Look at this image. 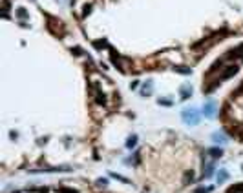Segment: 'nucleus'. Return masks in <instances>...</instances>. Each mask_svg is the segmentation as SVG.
Listing matches in <instances>:
<instances>
[{"mask_svg": "<svg viewBox=\"0 0 243 193\" xmlns=\"http://www.w3.org/2000/svg\"><path fill=\"white\" fill-rule=\"evenodd\" d=\"M106 184H108L106 179H99V180H97V186H106Z\"/></svg>", "mask_w": 243, "mask_h": 193, "instance_id": "b1692460", "label": "nucleus"}, {"mask_svg": "<svg viewBox=\"0 0 243 193\" xmlns=\"http://www.w3.org/2000/svg\"><path fill=\"white\" fill-rule=\"evenodd\" d=\"M219 84H221V82L216 78V80L212 82V84H208V86H203V93H207V95H208V93H212V91L216 89V87H219Z\"/></svg>", "mask_w": 243, "mask_h": 193, "instance_id": "39448f33", "label": "nucleus"}, {"mask_svg": "<svg viewBox=\"0 0 243 193\" xmlns=\"http://www.w3.org/2000/svg\"><path fill=\"white\" fill-rule=\"evenodd\" d=\"M137 86H139V82H132L130 84V89H137Z\"/></svg>", "mask_w": 243, "mask_h": 193, "instance_id": "393cba45", "label": "nucleus"}, {"mask_svg": "<svg viewBox=\"0 0 243 193\" xmlns=\"http://www.w3.org/2000/svg\"><path fill=\"white\" fill-rule=\"evenodd\" d=\"M174 69H176L177 73H183V75H190V73H192L190 67H174Z\"/></svg>", "mask_w": 243, "mask_h": 193, "instance_id": "4468645a", "label": "nucleus"}, {"mask_svg": "<svg viewBox=\"0 0 243 193\" xmlns=\"http://www.w3.org/2000/svg\"><path fill=\"white\" fill-rule=\"evenodd\" d=\"M236 73H238V66H236V64H230V66H227L221 71V75L217 77V80H219V82L221 80H227V78H230L232 75H236Z\"/></svg>", "mask_w": 243, "mask_h": 193, "instance_id": "f03ea898", "label": "nucleus"}, {"mask_svg": "<svg viewBox=\"0 0 243 193\" xmlns=\"http://www.w3.org/2000/svg\"><path fill=\"white\" fill-rule=\"evenodd\" d=\"M150 91H152V86H150V84H145V86H143V95L146 97Z\"/></svg>", "mask_w": 243, "mask_h": 193, "instance_id": "a211bd4d", "label": "nucleus"}, {"mask_svg": "<svg viewBox=\"0 0 243 193\" xmlns=\"http://www.w3.org/2000/svg\"><path fill=\"white\" fill-rule=\"evenodd\" d=\"M210 191H212V188H199L196 193H210Z\"/></svg>", "mask_w": 243, "mask_h": 193, "instance_id": "5701e85b", "label": "nucleus"}, {"mask_svg": "<svg viewBox=\"0 0 243 193\" xmlns=\"http://www.w3.org/2000/svg\"><path fill=\"white\" fill-rule=\"evenodd\" d=\"M92 11V4H86V6L82 7V17H86V15H90Z\"/></svg>", "mask_w": 243, "mask_h": 193, "instance_id": "2eb2a0df", "label": "nucleus"}, {"mask_svg": "<svg viewBox=\"0 0 243 193\" xmlns=\"http://www.w3.org/2000/svg\"><path fill=\"white\" fill-rule=\"evenodd\" d=\"M57 191H61V193H75V190H69V188H57Z\"/></svg>", "mask_w": 243, "mask_h": 193, "instance_id": "aec40b11", "label": "nucleus"}, {"mask_svg": "<svg viewBox=\"0 0 243 193\" xmlns=\"http://www.w3.org/2000/svg\"><path fill=\"white\" fill-rule=\"evenodd\" d=\"M71 53H73V55H82V49L79 46H75V47H71Z\"/></svg>", "mask_w": 243, "mask_h": 193, "instance_id": "412c9836", "label": "nucleus"}, {"mask_svg": "<svg viewBox=\"0 0 243 193\" xmlns=\"http://www.w3.org/2000/svg\"><path fill=\"white\" fill-rule=\"evenodd\" d=\"M214 111H216V104L214 102H207L205 106H203V113H205V117H214Z\"/></svg>", "mask_w": 243, "mask_h": 193, "instance_id": "7ed1b4c3", "label": "nucleus"}, {"mask_svg": "<svg viewBox=\"0 0 243 193\" xmlns=\"http://www.w3.org/2000/svg\"><path fill=\"white\" fill-rule=\"evenodd\" d=\"M112 64L115 67H119V69H123V62H121V57L119 55H115V53H112Z\"/></svg>", "mask_w": 243, "mask_h": 193, "instance_id": "6e6552de", "label": "nucleus"}, {"mask_svg": "<svg viewBox=\"0 0 243 193\" xmlns=\"http://www.w3.org/2000/svg\"><path fill=\"white\" fill-rule=\"evenodd\" d=\"M181 117H183V120H185L186 124H197V120H199L196 110H183Z\"/></svg>", "mask_w": 243, "mask_h": 193, "instance_id": "f257e3e1", "label": "nucleus"}, {"mask_svg": "<svg viewBox=\"0 0 243 193\" xmlns=\"http://www.w3.org/2000/svg\"><path fill=\"white\" fill-rule=\"evenodd\" d=\"M188 180H190V182L194 180V173H192V171H186L185 173V182H188Z\"/></svg>", "mask_w": 243, "mask_h": 193, "instance_id": "6ab92c4d", "label": "nucleus"}, {"mask_svg": "<svg viewBox=\"0 0 243 193\" xmlns=\"http://www.w3.org/2000/svg\"><path fill=\"white\" fill-rule=\"evenodd\" d=\"M110 175L113 177V179H117V180H123V182H126V184H128V182H130L128 179H125V177H123V175H117V173H110Z\"/></svg>", "mask_w": 243, "mask_h": 193, "instance_id": "dca6fc26", "label": "nucleus"}, {"mask_svg": "<svg viewBox=\"0 0 243 193\" xmlns=\"http://www.w3.org/2000/svg\"><path fill=\"white\" fill-rule=\"evenodd\" d=\"M227 177H229V173H227V171H219V175H217V180L223 182V180H227Z\"/></svg>", "mask_w": 243, "mask_h": 193, "instance_id": "f3484780", "label": "nucleus"}, {"mask_svg": "<svg viewBox=\"0 0 243 193\" xmlns=\"http://www.w3.org/2000/svg\"><path fill=\"white\" fill-rule=\"evenodd\" d=\"M243 191V184H236L229 188V193H241Z\"/></svg>", "mask_w": 243, "mask_h": 193, "instance_id": "f8f14e48", "label": "nucleus"}, {"mask_svg": "<svg viewBox=\"0 0 243 193\" xmlns=\"http://www.w3.org/2000/svg\"><path fill=\"white\" fill-rule=\"evenodd\" d=\"M212 140H214L216 144H225L227 138H225V135H223V133H214V135H212Z\"/></svg>", "mask_w": 243, "mask_h": 193, "instance_id": "0eeeda50", "label": "nucleus"}, {"mask_svg": "<svg viewBox=\"0 0 243 193\" xmlns=\"http://www.w3.org/2000/svg\"><path fill=\"white\" fill-rule=\"evenodd\" d=\"M179 93H181V98H183V100H186L188 97H192V87H190V86H183L181 89H179Z\"/></svg>", "mask_w": 243, "mask_h": 193, "instance_id": "423d86ee", "label": "nucleus"}, {"mask_svg": "<svg viewBox=\"0 0 243 193\" xmlns=\"http://www.w3.org/2000/svg\"><path fill=\"white\" fill-rule=\"evenodd\" d=\"M207 153L212 157V159H219V157L223 155V150H221V148H208Z\"/></svg>", "mask_w": 243, "mask_h": 193, "instance_id": "20e7f679", "label": "nucleus"}, {"mask_svg": "<svg viewBox=\"0 0 243 193\" xmlns=\"http://www.w3.org/2000/svg\"><path fill=\"white\" fill-rule=\"evenodd\" d=\"M212 173H214V166L208 164V166L205 168V171H203V177H205V179H208V177H212Z\"/></svg>", "mask_w": 243, "mask_h": 193, "instance_id": "9d476101", "label": "nucleus"}, {"mask_svg": "<svg viewBox=\"0 0 243 193\" xmlns=\"http://www.w3.org/2000/svg\"><path fill=\"white\" fill-rule=\"evenodd\" d=\"M157 102H159L161 106H172V100H163V98H159Z\"/></svg>", "mask_w": 243, "mask_h": 193, "instance_id": "4be33fe9", "label": "nucleus"}, {"mask_svg": "<svg viewBox=\"0 0 243 193\" xmlns=\"http://www.w3.org/2000/svg\"><path fill=\"white\" fill-rule=\"evenodd\" d=\"M93 47H95V49H104V47H110V46H108V42L102 38V40H95V42H93Z\"/></svg>", "mask_w": 243, "mask_h": 193, "instance_id": "1a4fd4ad", "label": "nucleus"}, {"mask_svg": "<svg viewBox=\"0 0 243 193\" xmlns=\"http://www.w3.org/2000/svg\"><path fill=\"white\" fill-rule=\"evenodd\" d=\"M17 17H18V18H20V20L24 22V20L28 18V11H26V9H18V11H17Z\"/></svg>", "mask_w": 243, "mask_h": 193, "instance_id": "ddd939ff", "label": "nucleus"}, {"mask_svg": "<svg viewBox=\"0 0 243 193\" xmlns=\"http://www.w3.org/2000/svg\"><path fill=\"white\" fill-rule=\"evenodd\" d=\"M135 144H137V137L132 135L130 138H128V142H126V148H130V150H132V148H135Z\"/></svg>", "mask_w": 243, "mask_h": 193, "instance_id": "9b49d317", "label": "nucleus"}]
</instances>
